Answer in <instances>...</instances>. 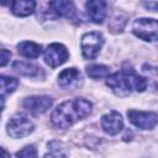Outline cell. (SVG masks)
Instances as JSON below:
<instances>
[{"label": "cell", "mask_w": 158, "mask_h": 158, "mask_svg": "<svg viewBox=\"0 0 158 158\" xmlns=\"http://www.w3.org/2000/svg\"><path fill=\"white\" fill-rule=\"evenodd\" d=\"M86 73L93 79H100L109 75V67L102 64H91L86 67Z\"/></svg>", "instance_id": "18"}, {"label": "cell", "mask_w": 158, "mask_h": 158, "mask_svg": "<svg viewBox=\"0 0 158 158\" xmlns=\"http://www.w3.org/2000/svg\"><path fill=\"white\" fill-rule=\"evenodd\" d=\"M17 51L21 56L26 58H37L41 53V46L35 42L23 41L17 44Z\"/></svg>", "instance_id": "14"}, {"label": "cell", "mask_w": 158, "mask_h": 158, "mask_svg": "<svg viewBox=\"0 0 158 158\" xmlns=\"http://www.w3.org/2000/svg\"><path fill=\"white\" fill-rule=\"evenodd\" d=\"M106 84L117 96H127L130 95L132 89L136 91H144V89L147 88L146 78L136 74L132 68H123L121 72L114 73L112 75L107 77Z\"/></svg>", "instance_id": "2"}, {"label": "cell", "mask_w": 158, "mask_h": 158, "mask_svg": "<svg viewBox=\"0 0 158 158\" xmlns=\"http://www.w3.org/2000/svg\"><path fill=\"white\" fill-rule=\"evenodd\" d=\"M127 116L136 127L142 130H152L157 123V114L153 111L147 112L138 110H128Z\"/></svg>", "instance_id": "7"}, {"label": "cell", "mask_w": 158, "mask_h": 158, "mask_svg": "<svg viewBox=\"0 0 158 158\" xmlns=\"http://www.w3.org/2000/svg\"><path fill=\"white\" fill-rule=\"evenodd\" d=\"M144 6L146 7H152V11H156L157 10V2L156 1H153V2H146Z\"/></svg>", "instance_id": "22"}, {"label": "cell", "mask_w": 158, "mask_h": 158, "mask_svg": "<svg viewBox=\"0 0 158 158\" xmlns=\"http://www.w3.org/2000/svg\"><path fill=\"white\" fill-rule=\"evenodd\" d=\"M33 122L25 116H14L7 122V133L12 138H22L33 131Z\"/></svg>", "instance_id": "5"}, {"label": "cell", "mask_w": 158, "mask_h": 158, "mask_svg": "<svg viewBox=\"0 0 158 158\" xmlns=\"http://www.w3.org/2000/svg\"><path fill=\"white\" fill-rule=\"evenodd\" d=\"M101 127L109 135H117L123 128V120L117 111H110L102 115Z\"/></svg>", "instance_id": "10"}, {"label": "cell", "mask_w": 158, "mask_h": 158, "mask_svg": "<svg viewBox=\"0 0 158 158\" xmlns=\"http://www.w3.org/2000/svg\"><path fill=\"white\" fill-rule=\"evenodd\" d=\"M104 37L100 32H88L81 37L80 46L84 58L86 59H95L102 47Z\"/></svg>", "instance_id": "3"}, {"label": "cell", "mask_w": 158, "mask_h": 158, "mask_svg": "<svg viewBox=\"0 0 158 158\" xmlns=\"http://www.w3.org/2000/svg\"><path fill=\"white\" fill-rule=\"evenodd\" d=\"M83 83L81 73L75 68H68L59 73L58 75V84L63 89L74 90L78 89Z\"/></svg>", "instance_id": "8"}, {"label": "cell", "mask_w": 158, "mask_h": 158, "mask_svg": "<svg viewBox=\"0 0 158 158\" xmlns=\"http://www.w3.org/2000/svg\"><path fill=\"white\" fill-rule=\"evenodd\" d=\"M68 149L64 143L59 141H52L48 143V152L44 154V158H67Z\"/></svg>", "instance_id": "15"}, {"label": "cell", "mask_w": 158, "mask_h": 158, "mask_svg": "<svg viewBox=\"0 0 158 158\" xmlns=\"http://www.w3.org/2000/svg\"><path fill=\"white\" fill-rule=\"evenodd\" d=\"M10 57H11V53L7 51V49H0V67H4L9 63L10 60Z\"/></svg>", "instance_id": "20"}, {"label": "cell", "mask_w": 158, "mask_h": 158, "mask_svg": "<svg viewBox=\"0 0 158 158\" xmlns=\"http://www.w3.org/2000/svg\"><path fill=\"white\" fill-rule=\"evenodd\" d=\"M4 104H5V102H4V99H2V96L0 95V112H1V110L4 109Z\"/></svg>", "instance_id": "23"}, {"label": "cell", "mask_w": 158, "mask_h": 158, "mask_svg": "<svg viewBox=\"0 0 158 158\" xmlns=\"http://www.w3.org/2000/svg\"><path fill=\"white\" fill-rule=\"evenodd\" d=\"M19 85L17 79L7 75H0V94H10Z\"/></svg>", "instance_id": "17"}, {"label": "cell", "mask_w": 158, "mask_h": 158, "mask_svg": "<svg viewBox=\"0 0 158 158\" xmlns=\"http://www.w3.org/2000/svg\"><path fill=\"white\" fill-rule=\"evenodd\" d=\"M89 19L95 23H101L106 15V2L101 0H91L85 4Z\"/></svg>", "instance_id": "11"}, {"label": "cell", "mask_w": 158, "mask_h": 158, "mask_svg": "<svg viewBox=\"0 0 158 158\" xmlns=\"http://www.w3.org/2000/svg\"><path fill=\"white\" fill-rule=\"evenodd\" d=\"M11 11L16 16H28L35 11L36 2L32 0H17L12 1L11 4Z\"/></svg>", "instance_id": "12"}, {"label": "cell", "mask_w": 158, "mask_h": 158, "mask_svg": "<svg viewBox=\"0 0 158 158\" xmlns=\"http://www.w3.org/2000/svg\"><path fill=\"white\" fill-rule=\"evenodd\" d=\"M17 158H37V149L35 146H27L16 153Z\"/></svg>", "instance_id": "19"}, {"label": "cell", "mask_w": 158, "mask_h": 158, "mask_svg": "<svg viewBox=\"0 0 158 158\" xmlns=\"http://www.w3.org/2000/svg\"><path fill=\"white\" fill-rule=\"evenodd\" d=\"M157 31L158 23L156 19H137L132 25V32L143 41H156Z\"/></svg>", "instance_id": "4"}, {"label": "cell", "mask_w": 158, "mask_h": 158, "mask_svg": "<svg viewBox=\"0 0 158 158\" xmlns=\"http://www.w3.org/2000/svg\"><path fill=\"white\" fill-rule=\"evenodd\" d=\"M68 49L60 44V43H52L49 44L46 51H44V54H43V58H44V62L52 67V68H56L60 64H63L67 59H68Z\"/></svg>", "instance_id": "6"}, {"label": "cell", "mask_w": 158, "mask_h": 158, "mask_svg": "<svg viewBox=\"0 0 158 158\" xmlns=\"http://www.w3.org/2000/svg\"><path fill=\"white\" fill-rule=\"evenodd\" d=\"M10 153L7 151H5L2 147H0V158H10Z\"/></svg>", "instance_id": "21"}, {"label": "cell", "mask_w": 158, "mask_h": 158, "mask_svg": "<svg viewBox=\"0 0 158 158\" xmlns=\"http://www.w3.org/2000/svg\"><path fill=\"white\" fill-rule=\"evenodd\" d=\"M91 112V104L83 99L77 98L62 102L52 112V123L58 128H68L77 121L84 118Z\"/></svg>", "instance_id": "1"}, {"label": "cell", "mask_w": 158, "mask_h": 158, "mask_svg": "<svg viewBox=\"0 0 158 158\" xmlns=\"http://www.w3.org/2000/svg\"><path fill=\"white\" fill-rule=\"evenodd\" d=\"M49 6L52 7V10L57 15L64 16V17H72L73 14L75 12V7H74V4L72 1L56 0V1H51Z\"/></svg>", "instance_id": "13"}, {"label": "cell", "mask_w": 158, "mask_h": 158, "mask_svg": "<svg viewBox=\"0 0 158 158\" xmlns=\"http://www.w3.org/2000/svg\"><path fill=\"white\" fill-rule=\"evenodd\" d=\"M52 105V99L47 95H37V96H30L23 100L22 106L28 110L30 112L35 115H40L46 112Z\"/></svg>", "instance_id": "9"}, {"label": "cell", "mask_w": 158, "mask_h": 158, "mask_svg": "<svg viewBox=\"0 0 158 158\" xmlns=\"http://www.w3.org/2000/svg\"><path fill=\"white\" fill-rule=\"evenodd\" d=\"M12 68L15 72H17L19 74L25 75V77H35L38 73V67L35 65L33 63H30V62L17 60L14 63Z\"/></svg>", "instance_id": "16"}]
</instances>
